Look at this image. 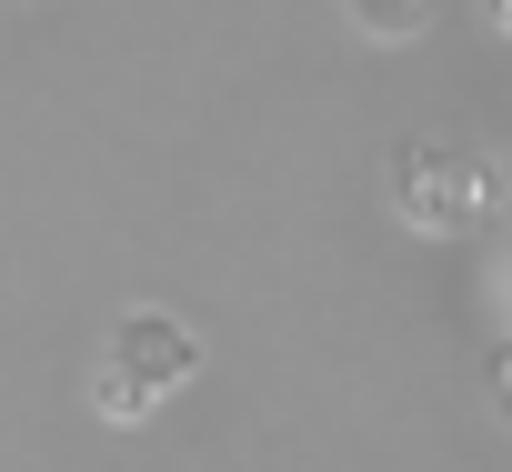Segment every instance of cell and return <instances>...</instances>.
Listing matches in <instances>:
<instances>
[{
    "label": "cell",
    "instance_id": "6da1fadb",
    "mask_svg": "<svg viewBox=\"0 0 512 472\" xmlns=\"http://www.w3.org/2000/svg\"><path fill=\"white\" fill-rule=\"evenodd\" d=\"M181 372H191V332L161 322V312H131L101 352V412H151Z\"/></svg>",
    "mask_w": 512,
    "mask_h": 472
},
{
    "label": "cell",
    "instance_id": "7a4b0ae2",
    "mask_svg": "<svg viewBox=\"0 0 512 472\" xmlns=\"http://www.w3.org/2000/svg\"><path fill=\"white\" fill-rule=\"evenodd\" d=\"M402 191H412V211H422V221H452V211H472V171H452L442 151H422Z\"/></svg>",
    "mask_w": 512,
    "mask_h": 472
}]
</instances>
